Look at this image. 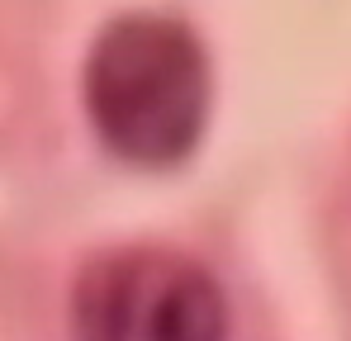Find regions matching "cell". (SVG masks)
<instances>
[{
  "mask_svg": "<svg viewBox=\"0 0 351 341\" xmlns=\"http://www.w3.org/2000/svg\"><path fill=\"white\" fill-rule=\"evenodd\" d=\"M81 95L110 152L133 166H176L209 123V53L171 14H119L90 43Z\"/></svg>",
  "mask_w": 351,
  "mask_h": 341,
  "instance_id": "6da1fadb",
  "label": "cell"
},
{
  "mask_svg": "<svg viewBox=\"0 0 351 341\" xmlns=\"http://www.w3.org/2000/svg\"><path fill=\"white\" fill-rule=\"evenodd\" d=\"M76 341H223L219 280L167 247H128L90 261L71 289Z\"/></svg>",
  "mask_w": 351,
  "mask_h": 341,
  "instance_id": "7a4b0ae2",
  "label": "cell"
}]
</instances>
